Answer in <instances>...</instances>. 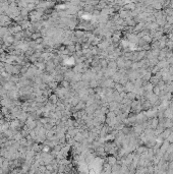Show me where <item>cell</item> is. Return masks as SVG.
<instances>
[{"label": "cell", "instance_id": "6da1fadb", "mask_svg": "<svg viewBox=\"0 0 173 174\" xmlns=\"http://www.w3.org/2000/svg\"><path fill=\"white\" fill-rule=\"evenodd\" d=\"M125 8L126 9H133V8H135V5L133 4V3H129L128 5L125 6Z\"/></svg>", "mask_w": 173, "mask_h": 174}, {"label": "cell", "instance_id": "7a4b0ae2", "mask_svg": "<svg viewBox=\"0 0 173 174\" xmlns=\"http://www.w3.org/2000/svg\"><path fill=\"white\" fill-rule=\"evenodd\" d=\"M154 93H155V94H159V87H156V88L154 89Z\"/></svg>", "mask_w": 173, "mask_h": 174}]
</instances>
